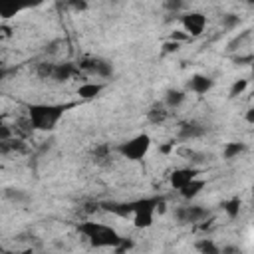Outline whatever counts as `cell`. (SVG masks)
<instances>
[{
	"instance_id": "5bb4252c",
	"label": "cell",
	"mask_w": 254,
	"mask_h": 254,
	"mask_svg": "<svg viewBox=\"0 0 254 254\" xmlns=\"http://www.w3.org/2000/svg\"><path fill=\"white\" fill-rule=\"evenodd\" d=\"M204 185H206V183H204L202 179H196V177H194L192 181H189L185 187L179 189V190H181V196H183V198H194V196L204 189Z\"/></svg>"
},
{
	"instance_id": "83f0119b",
	"label": "cell",
	"mask_w": 254,
	"mask_h": 254,
	"mask_svg": "<svg viewBox=\"0 0 254 254\" xmlns=\"http://www.w3.org/2000/svg\"><path fill=\"white\" fill-rule=\"evenodd\" d=\"M189 38H190V36H189L185 30H183V32H181V30H175V32L171 34V40H173V42H179V44H181V42H187Z\"/></svg>"
},
{
	"instance_id": "ffe728a7",
	"label": "cell",
	"mask_w": 254,
	"mask_h": 254,
	"mask_svg": "<svg viewBox=\"0 0 254 254\" xmlns=\"http://www.w3.org/2000/svg\"><path fill=\"white\" fill-rule=\"evenodd\" d=\"M91 157H93V161L95 163H105L107 159H109V145L107 143H101V145H97L93 151H91Z\"/></svg>"
},
{
	"instance_id": "2e32d148",
	"label": "cell",
	"mask_w": 254,
	"mask_h": 254,
	"mask_svg": "<svg viewBox=\"0 0 254 254\" xmlns=\"http://www.w3.org/2000/svg\"><path fill=\"white\" fill-rule=\"evenodd\" d=\"M246 143H242V141H232V143H226L224 145V149H222V157L226 159V161H232V159H236V157H240L242 153H246Z\"/></svg>"
},
{
	"instance_id": "d590c367",
	"label": "cell",
	"mask_w": 254,
	"mask_h": 254,
	"mask_svg": "<svg viewBox=\"0 0 254 254\" xmlns=\"http://www.w3.org/2000/svg\"><path fill=\"white\" fill-rule=\"evenodd\" d=\"M244 2H248V4H252V2H254V0H244Z\"/></svg>"
},
{
	"instance_id": "836d02e7",
	"label": "cell",
	"mask_w": 254,
	"mask_h": 254,
	"mask_svg": "<svg viewBox=\"0 0 254 254\" xmlns=\"http://www.w3.org/2000/svg\"><path fill=\"white\" fill-rule=\"evenodd\" d=\"M246 121H248V123H254V109H248V113H246Z\"/></svg>"
},
{
	"instance_id": "9a60e30c",
	"label": "cell",
	"mask_w": 254,
	"mask_h": 254,
	"mask_svg": "<svg viewBox=\"0 0 254 254\" xmlns=\"http://www.w3.org/2000/svg\"><path fill=\"white\" fill-rule=\"evenodd\" d=\"M4 198H8L10 202H16V204H28L32 200V196L24 189H14V187L4 189Z\"/></svg>"
},
{
	"instance_id": "484cf974",
	"label": "cell",
	"mask_w": 254,
	"mask_h": 254,
	"mask_svg": "<svg viewBox=\"0 0 254 254\" xmlns=\"http://www.w3.org/2000/svg\"><path fill=\"white\" fill-rule=\"evenodd\" d=\"M248 36H250V30H244V32H242L240 36H236V38H234V40H232V42L228 44V52L236 50V46H240V44H242V42H244V40H246Z\"/></svg>"
},
{
	"instance_id": "6da1fadb",
	"label": "cell",
	"mask_w": 254,
	"mask_h": 254,
	"mask_svg": "<svg viewBox=\"0 0 254 254\" xmlns=\"http://www.w3.org/2000/svg\"><path fill=\"white\" fill-rule=\"evenodd\" d=\"M75 107V103H28V119L32 129L38 131H52L58 121L64 117L67 109Z\"/></svg>"
},
{
	"instance_id": "f1b7e54d",
	"label": "cell",
	"mask_w": 254,
	"mask_h": 254,
	"mask_svg": "<svg viewBox=\"0 0 254 254\" xmlns=\"http://www.w3.org/2000/svg\"><path fill=\"white\" fill-rule=\"evenodd\" d=\"M179 42H173V40H169V42H165L163 44V54H173V52H177L179 50Z\"/></svg>"
},
{
	"instance_id": "74e56055",
	"label": "cell",
	"mask_w": 254,
	"mask_h": 254,
	"mask_svg": "<svg viewBox=\"0 0 254 254\" xmlns=\"http://www.w3.org/2000/svg\"><path fill=\"white\" fill-rule=\"evenodd\" d=\"M0 123H2V115H0Z\"/></svg>"
},
{
	"instance_id": "d4e9b609",
	"label": "cell",
	"mask_w": 254,
	"mask_h": 254,
	"mask_svg": "<svg viewBox=\"0 0 254 254\" xmlns=\"http://www.w3.org/2000/svg\"><path fill=\"white\" fill-rule=\"evenodd\" d=\"M163 6L169 12H179L185 6V0H163Z\"/></svg>"
},
{
	"instance_id": "277c9868",
	"label": "cell",
	"mask_w": 254,
	"mask_h": 254,
	"mask_svg": "<svg viewBox=\"0 0 254 254\" xmlns=\"http://www.w3.org/2000/svg\"><path fill=\"white\" fill-rule=\"evenodd\" d=\"M77 67L81 71L89 73V75H97V77H103V79H107V77L113 75L111 62H107L103 58H97V56H85V58H81L79 64H77Z\"/></svg>"
},
{
	"instance_id": "8d00e7d4",
	"label": "cell",
	"mask_w": 254,
	"mask_h": 254,
	"mask_svg": "<svg viewBox=\"0 0 254 254\" xmlns=\"http://www.w3.org/2000/svg\"><path fill=\"white\" fill-rule=\"evenodd\" d=\"M2 38H4V36H2V34H0V42H2Z\"/></svg>"
},
{
	"instance_id": "1f68e13d",
	"label": "cell",
	"mask_w": 254,
	"mask_h": 254,
	"mask_svg": "<svg viewBox=\"0 0 254 254\" xmlns=\"http://www.w3.org/2000/svg\"><path fill=\"white\" fill-rule=\"evenodd\" d=\"M8 73H10V67H6V64H2V62H0V81H2V79H6V75H8Z\"/></svg>"
},
{
	"instance_id": "8992f818",
	"label": "cell",
	"mask_w": 254,
	"mask_h": 254,
	"mask_svg": "<svg viewBox=\"0 0 254 254\" xmlns=\"http://www.w3.org/2000/svg\"><path fill=\"white\" fill-rule=\"evenodd\" d=\"M181 24L185 28V32L190 36V38H196L204 32V26H206V16L200 14V12H187L181 16Z\"/></svg>"
},
{
	"instance_id": "cb8c5ba5",
	"label": "cell",
	"mask_w": 254,
	"mask_h": 254,
	"mask_svg": "<svg viewBox=\"0 0 254 254\" xmlns=\"http://www.w3.org/2000/svg\"><path fill=\"white\" fill-rule=\"evenodd\" d=\"M65 4H67V8L73 10V12H85V10L89 8L87 0H65Z\"/></svg>"
},
{
	"instance_id": "e0dca14e",
	"label": "cell",
	"mask_w": 254,
	"mask_h": 254,
	"mask_svg": "<svg viewBox=\"0 0 254 254\" xmlns=\"http://www.w3.org/2000/svg\"><path fill=\"white\" fill-rule=\"evenodd\" d=\"M183 101H185V91H181V89H167L165 91V105L169 107V109H177L179 105H183Z\"/></svg>"
},
{
	"instance_id": "7402d4cb",
	"label": "cell",
	"mask_w": 254,
	"mask_h": 254,
	"mask_svg": "<svg viewBox=\"0 0 254 254\" xmlns=\"http://www.w3.org/2000/svg\"><path fill=\"white\" fill-rule=\"evenodd\" d=\"M248 87V79H236L234 83H232V87H230V91H228V97H238V95H242V91Z\"/></svg>"
},
{
	"instance_id": "f546056e",
	"label": "cell",
	"mask_w": 254,
	"mask_h": 254,
	"mask_svg": "<svg viewBox=\"0 0 254 254\" xmlns=\"http://www.w3.org/2000/svg\"><path fill=\"white\" fill-rule=\"evenodd\" d=\"M12 137V129L4 123H0V139H10Z\"/></svg>"
},
{
	"instance_id": "7a4b0ae2",
	"label": "cell",
	"mask_w": 254,
	"mask_h": 254,
	"mask_svg": "<svg viewBox=\"0 0 254 254\" xmlns=\"http://www.w3.org/2000/svg\"><path fill=\"white\" fill-rule=\"evenodd\" d=\"M77 230L95 248H115L123 240L117 234V230H113L111 226H105L101 222H81V224H77Z\"/></svg>"
},
{
	"instance_id": "3957f363",
	"label": "cell",
	"mask_w": 254,
	"mask_h": 254,
	"mask_svg": "<svg viewBox=\"0 0 254 254\" xmlns=\"http://www.w3.org/2000/svg\"><path fill=\"white\" fill-rule=\"evenodd\" d=\"M149 147H151V135L149 133H139V135H135V137L119 143L117 153L121 157L129 159V161H141L147 155Z\"/></svg>"
},
{
	"instance_id": "ba28073f",
	"label": "cell",
	"mask_w": 254,
	"mask_h": 254,
	"mask_svg": "<svg viewBox=\"0 0 254 254\" xmlns=\"http://www.w3.org/2000/svg\"><path fill=\"white\" fill-rule=\"evenodd\" d=\"M204 133H206V125H202L200 121H187L179 129V139H183V141L200 139Z\"/></svg>"
},
{
	"instance_id": "e575fe53",
	"label": "cell",
	"mask_w": 254,
	"mask_h": 254,
	"mask_svg": "<svg viewBox=\"0 0 254 254\" xmlns=\"http://www.w3.org/2000/svg\"><path fill=\"white\" fill-rule=\"evenodd\" d=\"M173 147H175V143H169V145H163V147H161V153H169V151H171Z\"/></svg>"
},
{
	"instance_id": "52a82bcc",
	"label": "cell",
	"mask_w": 254,
	"mask_h": 254,
	"mask_svg": "<svg viewBox=\"0 0 254 254\" xmlns=\"http://www.w3.org/2000/svg\"><path fill=\"white\" fill-rule=\"evenodd\" d=\"M208 208L200 206V204H190V206H179L175 208V218L179 222H200L208 216Z\"/></svg>"
},
{
	"instance_id": "44dd1931",
	"label": "cell",
	"mask_w": 254,
	"mask_h": 254,
	"mask_svg": "<svg viewBox=\"0 0 254 254\" xmlns=\"http://www.w3.org/2000/svg\"><path fill=\"white\" fill-rule=\"evenodd\" d=\"M52 71H54V64L52 62H42L36 67V75L40 79H52Z\"/></svg>"
},
{
	"instance_id": "603a6c76",
	"label": "cell",
	"mask_w": 254,
	"mask_h": 254,
	"mask_svg": "<svg viewBox=\"0 0 254 254\" xmlns=\"http://www.w3.org/2000/svg\"><path fill=\"white\" fill-rule=\"evenodd\" d=\"M220 22H222V28H224V30H234V28H238L240 18H238L236 14H224Z\"/></svg>"
},
{
	"instance_id": "d6986e66",
	"label": "cell",
	"mask_w": 254,
	"mask_h": 254,
	"mask_svg": "<svg viewBox=\"0 0 254 254\" xmlns=\"http://www.w3.org/2000/svg\"><path fill=\"white\" fill-rule=\"evenodd\" d=\"M194 248H196L198 252H202V254H220V248H218L210 238H202V240H198V242L194 244Z\"/></svg>"
},
{
	"instance_id": "4316f807",
	"label": "cell",
	"mask_w": 254,
	"mask_h": 254,
	"mask_svg": "<svg viewBox=\"0 0 254 254\" xmlns=\"http://www.w3.org/2000/svg\"><path fill=\"white\" fill-rule=\"evenodd\" d=\"M232 62H234L236 65H248V64H252V62H254V56H252V54H246V56H236Z\"/></svg>"
},
{
	"instance_id": "4fadbf2b",
	"label": "cell",
	"mask_w": 254,
	"mask_h": 254,
	"mask_svg": "<svg viewBox=\"0 0 254 254\" xmlns=\"http://www.w3.org/2000/svg\"><path fill=\"white\" fill-rule=\"evenodd\" d=\"M103 83H93V81H85V83H81L79 87H77V95L81 97V99H95L101 91H103Z\"/></svg>"
},
{
	"instance_id": "4dcf8cb0",
	"label": "cell",
	"mask_w": 254,
	"mask_h": 254,
	"mask_svg": "<svg viewBox=\"0 0 254 254\" xmlns=\"http://www.w3.org/2000/svg\"><path fill=\"white\" fill-rule=\"evenodd\" d=\"M60 44H62V40H56V42H50V44L46 46V52H48V54H56V50H58L56 46H60Z\"/></svg>"
},
{
	"instance_id": "30bf717a",
	"label": "cell",
	"mask_w": 254,
	"mask_h": 254,
	"mask_svg": "<svg viewBox=\"0 0 254 254\" xmlns=\"http://www.w3.org/2000/svg\"><path fill=\"white\" fill-rule=\"evenodd\" d=\"M196 175H198V169H194V167L175 169V171L171 173V187L179 190V189H181V187H185L189 181H192Z\"/></svg>"
},
{
	"instance_id": "ac0fdd59",
	"label": "cell",
	"mask_w": 254,
	"mask_h": 254,
	"mask_svg": "<svg viewBox=\"0 0 254 254\" xmlns=\"http://www.w3.org/2000/svg\"><path fill=\"white\" fill-rule=\"evenodd\" d=\"M240 206H242V200L238 196H232V198H228V200L222 202V208L228 214V218H236L238 212H240Z\"/></svg>"
},
{
	"instance_id": "d6a6232c",
	"label": "cell",
	"mask_w": 254,
	"mask_h": 254,
	"mask_svg": "<svg viewBox=\"0 0 254 254\" xmlns=\"http://www.w3.org/2000/svg\"><path fill=\"white\" fill-rule=\"evenodd\" d=\"M220 252H222V254H240V250H238L236 246H226V248H222Z\"/></svg>"
},
{
	"instance_id": "5b68a950",
	"label": "cell",
	"mask_w": 254,
	"mask_h": 254,
	"mask_svg": "<svg viewBox=\"0 0 254 254\" xmlns=\"http://www.w3.org/2000/svg\"><path fill=\"white\" fill-rule=\"evenodd\" d=\"M44 0H0V20H10L16 14L40 6Z\"/></svg>"
},
{
	"instance_id": "8fae6325",
	"label": "cell",
	"mask_w": 254,
	"mask_h": 254,
	"mask_svg": "<svg viewBox=\"0 0 254 254\" xmlns=\"http://www.w3.org/2000/svg\"><path fill=\"white\" fill-rule=\"evenodd\" d=\"M212 85H214L212 77L202 75V73H194V75L189 79V89L194 91V93H198V95H204L206 91H210Z\"/></svg>"
},
{
	"instance_id": "9c48e42d",
	"label": "cell",
	"mask_w": 254,
	"mask_h": 254,
	"mask_svg": "<svg viewBox=\"0 0 254 254\" xmlns=\"http://www.w3.org/2000/svg\"><path fill=\"white\" fill-rule=\"evenodd\" d=\"M75 73H79V67L71 62H64V64H54V71H52V79L58 83H64L67 79H71Z\"/></svg>"
},
{
	"instance_id": "7c38bea8",
	"label": "cell",
	"mask_w": 254,
	"mask_h": 254,
	"mask_svg": "<svg viewBox=\"0 0 254 254\" xmlns=\"http://www.w3.org/2000/svg\"><path fill=\"white\" fill-rule=\"evenodd\" d=\"M167 117H169V107H167L165 103H161V101L153 103V105L149 107V111H147V121L153 123V125L163 123Z\"/></svg>"
}]
</instances>
